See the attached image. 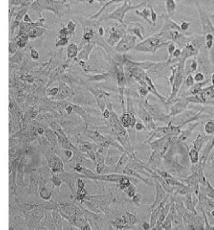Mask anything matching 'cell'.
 Here are the masks:
<instances>
[{"label": "cell", "instance_id": "1", "mask_svg": "<svg viewBox=\"0 0 214 230\" xmlns=\"http://www.w3.org/2000/svg\"><path fill=\"white\" fill-rule=\"evenodd\" d=\"M90 200V208L93 209L95 213L103 212L104 214H110V204L115 201V197L112 194L107 195H95V196H90L87 197Z\"/></svg>", "mask_w": 214, "mask_h": 230}, {"label": "cell", "instance_id": "2", "mask_svg": "<svg viewBox=\"0 0 214 230\" xmlns=\"http://www.w3.org/2000/svg\"><path fill=\"white\" fill-rule=\"evenodd\" d=\"M164 38L161 34L152 35L151 37H149L146 39H144L141 42H140L139 44H136L134 49L147 53H155L156 49H159L160 47L166 44H169L170 42H163Z\"/></svg>", "mask_w": 214, "mask_h": 230}, {"label": "cell", "instance_id": "3", "mask_svg": "<svg viewBox=\"0 0 214 230\" xmlns=\"http://www.w3.org/2000/svg\"><path fill=\"white\" fill-rule=\"evenodd\" d=\"M64 4V1L60 0H35L31 3V7L38 16L41 17V13L43 10L48 9L59 15L60 9Z\"/></svg>", "mask_w": 214, "mask_h": 230}, {"label": "cell", "instance_id": "4", "mask_svg": "<svg viewBox=\"0 0 214 230\" xmlns=\"http://www.w3.org/2000/svg\"><path fill=\"white\" fill-rule=\"evenodd\" d=\"M181 128L178 126H174L172 124L167 125L166 126H159L156 129H154L153 131H151L150 133V137L147 139L146 142L149 143L151 142L153 139H157L163 137H178L181 133Z\"/></svg>", "mask_w": 214, "mask_h": 230}, {"label": "cell", "instance_id": "5", "mask_svg": "<svg viewBox=\"0 0 214 230\" xmlns=\"http://www.w3.org/2000/svg\"><path fill=\"white\" fill-rule=\"evenodd\" d=\"M185 62L184 61H179L177 64V68H176V74H175V79L172 83V89H171V95L169 99L166 100L167 104H170L175 100L176 96V94L178 92L179 89L181 87L183 79H184V74H185Z\"/></svg>", "mask_w": 214, "mask_h": 230}, {"label": "cell", "instance_id": "6", "mask_svg": "<svg viewBox=\"0 0 214 230\" xmlns=\"http://www.w3.org/2000/svg\"><path fill=\"white\" fill-rule=\"evenodd\" d=\"M144 106L152 116L154 121L164 122L166 125H170L171 121V117L169 114L164 113L159 107L156 105H152L149 103L148 100H146L144 101Z\"/></svg>", "mask_w": 214, "mask_h": 230}, {"label": "cell", "instance_id": "7", "mask_svg": "<svg viewBox=\"0 0 214 230\" xmlns=\"http://www.w3.org/2000/svg\"><path fill=\"white\" fill-rule=\"evenodd\" d=\"M146 3H147V1H146ZM146 3L140 4L136 6H132L131 5V4H129L128 0H126L123 5L121 6V7H118V8H117L116 9H115L112 13H110V14H108L107 16L104 17V18L101 19H104V20H106V19H116V20H118L119 22L123 23L124 17H125V14H126V12L128 11V10H131V9H134L139 8L140 6L144 5Z\"/></svg>", "mask_w": 214, "mask_h": 230}, {"label": "cell", "instance_id": "8", "mask_svg": "<svg viewBox=\"0 0 214 230\" xmlns=\"http://www.w3.org/2000/svg\"><path fill=\"white\" fill-rule=\"evenodd\" d=\"M137 36L133 34H125L116 44L115 49L118 53L125 54L129 50L134 49V47L137 44Z\"/></svg>", "mask_w": 214, "mask_h": 230}, {"label": "cell", "instance_id": "9", "mask_svg": "<svg viewBox=\"0 0 214 230\" xmlns=\"http://www.w3.org/2000/svg\"><path fill=\"white\" fill-rule=\"evenodd\" d=\"M137 113V115L140 117V119L143 121L145 126L148 129L149 131H153L154 129L156 128V125L154 121L152 116L146 110V109L144 106V101H141L139 106H138L137 110H136Z\"/></svg>", "mask_w": 214, "mask_h": 230}, {"label": "cell", "instance_id": "10", "mask_svg": "<svg viewBox=\"0 0 214 230\" xmlns=\"http://www.w3.org/2000/svg\"><path fill=\"white\" fill-rule=\"evenodd\" d=\"M154 184L156 187V197L154 199L153 203L150 206V210L151 211L154 208H156L158 204H159L165 197H166V195L168 194V192L165 190L162 187V186L159 183V182L156 179H154Z\"/></svg>", "mask_w": 214, "mask_h": 230}, {"label": "cell", "instance_id": "11", "mask_svg": "<svg viewBox=\"0 0 214 230\" xmlns=\"http://www.w3.org/2000/svg\"><path fill=\"white\" fill-rule=\"evenodd\" d=\"M170 197L171 198H169V200L165 203L164 206L161 208V213H160L159 214V217H158L157 221H156V224L155 227H154L152 229H161V225L162 224V222L164 221V219L166 218V216L169 214L172 202H173V197H172V196H171L170 195Z\"/></svg>", "mask_w": 214, "mask_h": 230}, {"label": "cell", "instance_id": "12", "mask_svg": "<svg viewBox=\"0 0 214 230\" xmlns=\"http://www.w3.org/2000/svg\"><path fill=\"white\" fill-rule=\"evenodd\" d=\"M183 182L186 183V185H187L191 188L192 193L195 196L198 197V193H199V190H200V184H199V182L197 180L195 173L194 172H191V174H189L183 179Z\"/></svg>", "mask_w": 214, "mask_h": 230}, {"label": "cell", "instance_id": "13", "mask_svg": "<svg viewBox=\"0 0 214 230\" xmlns=\"http://www.w3.org/2000/svg\"><path fill=\"white\" fill-rule=\"evenodd\" d=\"M119 120H120L121 126L125 127L126 129L134 128V126L137 123V118L135 115L132 113H128V112L122 113L121 116L119 117Z\"/></svg>", "mask_w": 214, "mask_h": 230}, {"label": "cell", "instance_id": "14", "mask_svg": "<svg viewBox=\"0 0 214 230\" xmlns=\"http://www.w3.org/2000/svg\"><path fill=\"white\" fill-rule=\"evenodd\" d=\"M124 35H125L124 31L122 29L117 27H112L110 29V37L107 38V43L111 46L115 47Z\"/></svg>", "mask_w": 214, "mask_h": 230}, {"label": "cell", "instance_id": "15", "mask_svg": "<svg viewBox=\"0 0 214 230\" xmlns=\"http://www.w3.org/2000/svg\"><path fill=\"white\" fill-rule=\"evenodd\" d=\"M212 135H203L201 133H199L198 137H196V139L192 142V148L196 149L200 152V151L203 149V145L205 142H208L209 140L212 138Z\"/></svg>", "mask_w": 214, "mask_h": 230}, {"label": "cell", "instance_id": "16", "mask_svg": "<svg viewBox=\"0 0 214 230\" xmlns=\"http://www.w3.org/2000/svg\"><path fill=\"white\" fill-rule=\"evenodd\" d=\"M187 101L185 100H183L182 101L181 100H179L178 102H176L175 104L173 105L171 108V112L169 115H171V117H174L175 115H178L181 113L182 111H185V109L187 108Z\"/></svg>", "mask_w": 214, "mask_h": 230}, {"label": "cell", "instance_id": "17", "mask_svg": "<svg viewBox=\"0 0 214 230\" xmlns=\"http://www.w3.org/2000/svg\"><path fill=\"white\" fill-rule=\"evenodd\" d=\"M122 174L126 176H130V177H136L139 180L142 181L143 182L146 183V184H150V181L147 178H145L144 177L141 176V174L138 173L137 172H136L134 169H132L131 167H129L128 165L126 164V166L124 167V169L122 171Z\"/></svg>", "mask_w": 214, "mask_h": 230}, {"label": "cell", "instance_id": "18", "mask_svg": "<svg viewBox=\"0 0 214 230\" xmlns=\"http://www.w3.org/2000/svg\"><path fill=\"white\" fill-rule=\"evenodd\" d=\"M198 122H196V123H194V124H192V125H190L186 130L181 131V133H180V135L177 137V140L180 141V142H185V141H187V138L191 136L192 132H193V130L196 128V126H198Z\"/></svg>", "mask_w": 214, "mask_h": 230}, {"label": "cell", "instance_id": "19", "mask_svg": "<svg viewBox=\"0 0 214 230\" xmlns=\"http://www.w3.org/2000/svg\"><path fill=\"white\" fill-rule=\"evenodd\" d=\"M202 23H203V32L206 33H211L214 34V28L209 19L205 14H202Z\"/></svg>", "mask_w": 214, "mask_h": 230}, {"label": "cell", "instance_id": "20", "mask_svg": "<svg viewBox=\"0 0 214 230\" xmlns=\"http://www.w3.org/2000/svg\"><path fill=\"white\" fill-rule=\"evenodd\" d=\"M187 155H188V158H189L191 164L193 165L198 163L199 161V152L198 151L192 147L188 150Z\"/></svg>", "mask_w": 214, "mask_h": 230}, {"label": "cell", "instance_id": "21", "mask_svg": "<svg viewBox=\"0 0 214 230\" xmlns=\"http://www.w3.org/2000/svg\"><path fill=\"white\" fill-rule=\"evenodd\" d=\"M90 137L95 142H96L97 144L104 142L108 139V138H106L105 136L101 135L100 133L97 132H90Z\"/></svg>", "mask_w": 214, "mask_h": 230}, {"label": "cell", "instance_id": "22", "mask_svg": "<svg viewBox=\"0 0 214 230\" xmlns=\"http://www.w3.org/2000/svg\"><path fill=\"white\" fill-rule=\"evenodd\" d=\"M126 102H127V105H126V112L128 113H132V114H136V109H135V106H134V104H133V100H132V98L130 96V94L129 92L126 90Z\"/></svg>", "mask_w": 214, "mask_h": 230}, {"label": "cell", "instance_id": "23", "mask_svg": "<svg viewBox=\"0 0 214 230\" xmlns=\"http://www.w3.org/2000/svg\"><path fill=\"white\" fill-rule=\"evenodd\" d=\"M44 32H46V29L44 27H35L28 32V36L29 38H35L37 36L43 34V33H44Z\"/></svg>", "mask_w": 214, "mask_h": 230}, {"label": "cell", "instance_id": "24", "mask_svg": "<svg viewBox=\"0 0 214 230\" xmlns=\"http://www.w3.org/2000/svg\"><path fill=\"white\" fill-rule=\"evenodd\" d=\"M204 187V192H205V195L207 197H210V198H213L214 199V187L212 186V184L210 183V182H208L207 184Z\"/></svg>", "mask_w": 214, "mask_h": 230}, {"label": "cell", "instance_id": "25", "mask_svg": "<svg viewBox=\"0 0 214 230\" xmlns=\"http://www.w3.org/2000/svg\"><path fill=\"white\" fill-rule=\"evenodd\" d=\"M161 229L165 230H171L173 229L172 223H171V219L169 214L166 216V218L164 219V221L162 222V224L161 225Z\"/></svg>", "mask_w": 214, "mask_h": 230}, {"label": "cell", "instance_id": "26", "mask_svg": "<svg viewBox=\"0 0 214 230\" xmlns=\"http://www.w3.org/2000/svg\"><path fill=\"white\" fill-rule=\"evenodd\" d=\"M136 13V14H137L139 16H141V18H143L146 21H147L149 23H152V22L149 19V16H151V11L147 9H144L142 11L140 12L138 11V10H136L135 11Z\"/></svg>", "mask_w": 214, "mask_h": 230}, {"label": "cell", "instance_id": "27", "mask_svg": "<svg viewBox=\"0 0 214 230\" xmlns=\"http://www.w3.org/2000/svg\"><path fill=\"white\" fill-rule=\"evenodd\" d=\"M204 132L207 135H213L214 133V120L208 121L205 123Z\"/></svg>", "mask_w": 214, "mask_h": 230}, {"label": "cell", "instance_id": "28", "mask_svg": "<svg viewBox=\"0 0 214 230\" xmlns=\"http://www.w3.org/2000/svg\"><path fill=\"white\" fill-rule=\"evenodd\" d=\"M203 206L206 209H208L210 208L211 210L214 208V199L213 198H210V197L205 196L204 197V199H203Z\"/></svg>", "mask_w": 214, "mask_h": 230}, {"label": "cell", "instance_id": "29", "mask_svg": "<svg viewBox=\"0 0 214 230\" xmlns=\"http://www.w3.org/2000/svg\"><path fill=\"white\" fill-rule=\"evenodd\" d=\"M124 192L126 193V195L129 197V198H132V197L137 193V187H136V185L133 184V183H131V185L126 188V190L124 191Z\"/></svg>", "mask_w": 214, "mask_h": 230}, {"label": "cell", "instance_id": "30", "mask_svg": "<svg viewBox=\"0 0 214 230\" xmlns=\"http://www.w3.org/2000/svg\"><path fill=\"white\" fill-rule=\"evenodd\" d=\"M77 53H78V48H77V45L72 44L68 47V49H67V54H68V56H69L70 58H74V57H75V56L77 55Z\"/></svg>", "mask_w": 214, "mask_h": 230}, {"label": "cell", "instance_id": "31", "mask_svg": "<svg viewBox=\"0 0 214 230\" xmlns=\"http://www.w3.org/2000/svg\"><path fill=\"white\" fill-rule=\"evenodd\" d=\"M126 214L127 215V217H128L129 224L132 225V226H135V225L137 224L138 219L137 217L135 214H132V213H131V212H129V211H126Z\"/></svg>", "mask_w": 214, "mask_h": 230}, {"label": "cell", "instance_id": "32", "mask_svg": "<svg viewBox=\"0 0 214 230\" xmlns=\"http://www.w3.org/2000/svg\"><path fill=\"white\" fill-rule=\"evenodd\" d=\"M166 10H167L168 14H171L176 9V4H175L174 0H166Z\"/></svg>", "mask_w": 214, "mask_h": 230}, {"label": "cell", "instance_id": "33", "mask_svg": "<svg viewBox=\"0 0 214 230\" xmlns=\"http://www.w3.org/2000/svg\"><path fill=\"white\" fill-rule=\"evenodd\" d=\"M122 1H124V0H110V2H108L106 4H105L102 8H101V9L100 10L98 13H96V14H95L94 16H92L90 19H95V18H97V17L99 16V15H100L101 14V13L102 12L104 11V9H105V8H107L108 6L110 5V4H115V3H120V2H122Z\"/></svg>", "mask_w": 214, "mask_h": 230}, {"label": "cell", "instance_id": "34", "mask_svg": "<svg viewBox=\"0 0 214 230\" xmlns=\"http://www.w3.org/2000/svg\"><path fill=\"white\" fill-rule=\"evenodd\" d=\"M92 47H93V44H89L88 45H86L85 49L80 53V54H81V55H80V58H83V59H85V60H87L89 56V53H90V50L92 49Z\"/></svg>", "mask_w": 214, "mask_h": 230}, {"label": "cell", "instance_id": "35", "mask_svg": "<svg viewBox=\"0 0 214 230\" xmlns=\"http://www.w3.org/2000/svg\"><path fill=\"white\" fill-rule=\"evenodd\" d=\"M197 69H198V62L196 61V60H192V61H190V65L188 66V68L186 69V70H187L188 75H189L190 72L192 73V72L195 71Z\"/></svg>", "mask_w": 214, "mask_h": 230}, {"label": "cell", "instance_id": "36", "mask_svg": "<svg viewBox=\"0 0 214 230\" xmlns=\"http://www.w3.org/2000/svg\"><path fill=\"white\" fill-rule=\"evenodd\" d=\"M141 193H136L133 197H132V203H135L137 206L140 207L141 206Z\"/></svg>", "mask_w": 214, "mask_h": 230}, {"label": "cell", "instance_id": "37", "mask_svg": "<svg viewBox=\"0 0 214 230\" xmlns=\"http://www.w3.org/2000/svg\"><path fill=\"white\" fill-rule=\"evenodd\" d=\"M194 78V80L197 83H201L203 82L205 80V75H203L202 72H198L195 74V75L193 76Z\"/></svg>", "mask_w": 214, "mask_h": 230}, {"label": "cell", "instance_id": "38", "mask_svg": "<svg viewBox=\"0 0 214 230\" xmlns=\"http://www.w3.org/2000/svg\"><path fill=\"white\" fill-rule=\"evenodd\" d=\"M194 84H195L194 78H193V76L192 75V74H189V75H187L186 80H185V85H186V86H187V87H192Z\"/></svg>", "mask_w": 214, "mask_h": 230}, {"label": "cell", "instance_id": "39", "mask_svg": "<svg viewBox=\"0 0 214 230\" xmlns=\"http://www.w3.org/2000/svg\"><path fill=\"white\" fill-rule=\"evenodd\" d=\"M131 31H132V33H134L135 34V36H137V38H140L141 40H143L142 38V35H141V29H140V28H138L137 26H135L134 28H132V29H131Z\"/></svg>", "mask_w": 214, "mask_h": 230}, {"label": "cell", "instance_id": "40", "mask_svg": "<svg viewBox=\"0 0 214 230\" xmlns=\"http://www.w3.org/2000/svg\"><path fill=\"white\" fill-rule=\"evenodd\" d=\"M176 49V47H175V44L173 43H169L168 44V48H167V50H168V53H169V60H168V62H170L171 61V57H172V54L174 52V50Z\"/></svg>", "mask_w": 214, "mask_h": 230}, {"label": "cell", "instance_id": "41", "mask_svg": "<svg viewBox=\"0 0 214 230\" xmlns=\"http://www.w3.org/2000/svg\"><path fill=\"white\" fill-rule=\"evenodd\" d=\"M207 162H208L210 166H212V167H213L214 170V147L212 149L211 152L209 154L208 160H207Z\"/></svg>", "mask_w": 214, "mask_h": 230}, {"label": "cell", "instance_id": "42", "mask_svg": "<svg viewBox=\"0 0 214 230\" xmlns=\"http://www.w3.org/2000/svg\"><path fill=\"white\" fill-rule=\"evenodd\" d=\"M69 34H70V33H69L67 28L64 27L62 29H61L60 31L59 32V37H60V38H65L68 37Z\"/></svg>", "mask_w": 214, "mask_h": 230}, {"label": "cell", "instance_id": "43", "mask_svg": "<svg viewBox=\"0 0 214 230\" xmlns=\"http://www.w3.org/2000/svg\"><path fill=\"white\" fill-rule=\"evenodd\" d=\"M11 4L14 6L23 5V6H27L29 5L26 2V0H12Z\"/></svg>", "mask_w": 214, "mask_h": 230}, {"label": "cell", "instance_id": "44", "mask_svg": "<svg viewBox=\"0 0 214 230\" xmlns=\"http://www.w3.org/2000/svg\"><path fill=\"white\" fill-rule=\"evenodd\" d=\"M139 227H140L141 229H144V230L151 229L150 224L147 223L146 221H145V220H141V221L140 222V224H139Z\"/></svg>", "mask_w": 214, "mask_h": 230}, {"label": "cell", "instance_id": "45", "mask_svg": "<svg viewBox=\"0 0 214 230\" xmlns=\"http://www.w3.org/2000/svg\"><path fill=\"white\" fill-rule=\"evenodd\" d=\"M66 28H67V29H68V31H69L70 34H73V33H75V24L72 22V21H70V22L68 23V24H67Z\"/></svg>", "mask_w": 214, "mask_h": 230}, {"label": "cell", "instance_id": "46", "mask_svg": "<svg viewBox=\"0 0 214 230\" xmlns=\"http://www.w3.org/2000/svg\"><path fill=\"white\" fill-rule=\"evenodd\" d=\"M138 91H139V94H141V95H142V96H146L149 92L148 89L146 87H145V86H142V85H141L139 87Z\"/></svg>", "mask_w": 214, "mask_h": 230}, {"label": "cell", "instance_id": "47", "mask_svg": "<svg viewBox=\"0 0 214 230\" xmlns=\"http://www.w3.org/2000/svg\"><path fill=\"white\" fill-rule=\"evenodd\" d=\"M145 125L143 124L142 122H140V121H137V123H136V125L134 126V128H135V130L137 131V132H141L143 131L144 129H145Z\"/></svg>", "mask_w": 214, "mask_h": 230}, {"label": "cell", "instance_id": "48", "mask_svg": "<svg viewBox=\"0 0 214 230\" xmlns=\"http://www.w3.org/2000/svg\"><path fill=\"white\" fill-rule=\"evenodd\" d=\"M102 115H103V117L105 120H108L109 117H110V110L108 109L107 107L105 108L104 110H102Z\"/></svg>", "mask_w": 214, "mask_h": 230}, {"label": "cell", "instance_id": "49", "mask_svg": "<svg viewBox=\"0 0 214 230\" xmlns=\"http://www.w3.org/2000/svg\"><path fill=\"white\" fill-rule=\"evenodd\" d=\"M151 20L152 22H156V19H157V14H156V12L154 11L153 8L151 6Z\"/></svg>", "mask_w": 214, "mask_h": 230}, {"label": "cell", "instance_id": "50", "mask_svg": "<svg viewBox=\"0 0 214 230\" xmlns=\"http://www.w3.org/2000/svg\"><path fill=\"white\" fill-rule=\"evenodd\" d=\"M190 27V23L188 22H183L181 24V26H180V28L182 29V30H187L188 29V28Z\"/></svg>", "mask_w": 214, "mask_h": 230}, {"label": "cell", "instance_id": "51", "mask_svg": "<svg viewBox=\"0 0 214 230\" xmlns=\"http://www.w3.org/2000/svg\"><path fill=\"white\" fill-rule=\"evenodd\" d=\"M181 55V51L180 49H176L174 50L173 54H172V56L175 57V58H180V56Z\"/></svg>", "mask_w": 214, "mask_h": 230}, {"label": "cell", "instance_id": "52", "mask_svg": "<svg viewBox=\"0 0 214 230\" xmlns=\"http://www.w3.org/2000/svg\"><path fill=\"white\" fill-rule=\"evenodd\" d=\"M213 46V40H208L206 41V47L208 49H212V47Z\"/></svg>", "mask_w": 214, "mask_h": 230}, {"label": "cell", "instance_id": "53", "mask_svg": "<svg viewBox=\"0 0 214 230\" xmlns=\"http://www.w3.org/2000/svg\"><path fill=\"white\" fill-rule=\"evenodd\" d=\"M214 36L213 33H208L206 34V36H205V39H206V41H208V40H213Z\"/></svg>", "mask_w": 214, "mask_h": 230}, {"label": "cell", "instance_id": "54", "mask_svg": "<svg viewBox=\"0 0 214 230\" xmlns=\"http://www.w3.org/2000/svg\"><path fill=\"white\" fill-rule=\"evenodd\" d=\"M211 52H210V55H211V61L213 62V64L214 65V45L212 47V49H210Z\"/></svg>", "mask_w": 214, "mask_h": 230}, {"label": "cell", "instance_id": "55", "mask_svg": "<svg viewBox=\"0 0 214 230\" xmlns=\"http://www.w3.org/2000/svg\"><path fill=\"white\" fill-rule=\"evenodd\" d=\"M85 182L82 181V180H79L78 181V186H79V188H85Z\"/></svg>", "mask_w": 214, "mask_h": 230}, {"label": "cell", "instance_id": "56", "mask_svg": "<svg viewBox=\"0 0 214 230\" xmlns=\"http://www.w3.org/2000/svg\"><path fill=\"white\" fill-rule=\"evenodd\" d=\"M31 54H32V56H33V58H38V53H37V51L35 49H32L31 50Z\"/></svg>", "mask_w": 214, "mask_h": 230}, {"label": "cell", "instance_id": "57", "mask_svg": "<svg viewBox=\"0 0 214 230\" xmlns=\"http://www.w3.org/2000/svg\"><path fill=\"white\" fill-rule=\"evenodd\" d=\"M98 33H99L100 36H103V35H104V28L102 27H100L99 28H98Z\"/></svg>", "mask_w": 214, "mask_h": 230}, {"label": "cell", "instance_id": "58", "mask_svg": "<svg viewBox=\"0 0 214 230\" xmlns=\"http://www.w3.org/2000/svg\"><path fill=\"white\" fill-rule=\"evenodd\" d=\"M210 214H211V216H213L214 218V208L213 209H212L211 211H210Z\"/></svg>", "mask_w": 214, "mask_h": 230}, {"label": "cell", "instance_id": "59", "mask_svg": "<svg viewBox=\"0 0 214 230\" xmlns=\"http://www.w3.org/2000/svg\"><path fill=\"white\" fill-rule=\"evenodd\" d=\"M212 83H213V86H214V74L212 75Z\"/></svg>", "mask_w": 214, "mask_h": 230}, {"label": "cell", "instance_id": "60", "mask_svg": "<svg viewBox=\"0 0 214 230\" xmlns=\"http://www.w3.org/2000/svg\"><path fill=\"white\" fill-rule=\"evenodd\" d=\"M98 1H99V2H103V1H104L105 2V1H106V0H98Z\"/></svg>", "mask_w": 214, "mask_h": 230}, {"label": "cell", "instance_id": "61", "mask_svg": "<svg viewBox=\"0 0 214 230\" xmlns=\"http://www.w3.org/2000/svg\"><path fill=\"white\" fill-rule=\"evenodd\" d=\"M77 1H79V2H84L85 0H77Z\"/></svg>", "mask_w": 214, "mask_h": 230}, {"label": "cell", "instance_id": "62", "mask_svg": "<svg viewBox=\"0 0 214 230\" xmlns=\"http://www.w3.org/2000/svg\"><path fill=\"white\" fill-rule=\"evenodd\" d=\"M213 15H214V12H213Z\"/></svg>", "mask_w": 214, "mask_h": 230}, {"label": "cell", "instance_id": "63", "mask_svg": "<svg viewBox=\"0 0 214 230\" xmlns=\"http://www.w3.org/2000/svg\"><path fill=\"white\" fill-rule=\"evenodd\" d=\"M213 120H214V116H213Z\"/></svg>", "mask_w": 214, "mask_h": 230}]
</instances>
